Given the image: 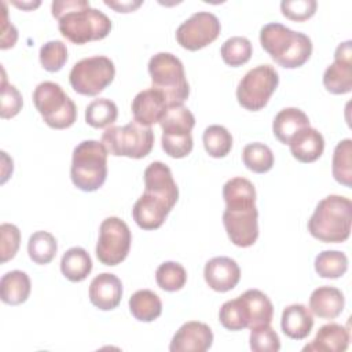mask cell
<instances>
[{"instance_id":"cell-1","label":"cell","mask_w":352,"mask_h":352,"mask_svg":"<svg viewBox=\"0 0 352 352\" xmlns=\"http://www.w3.org/2000/svg\"><path fill=\"white\" fill-rule=\"evenodd\" d=\"M144 192L132 208V217L142 230L160 228L177 202L179 188L172 170L161 161L151 162L143 173Z\"/></svg>"},{"instance_id":"cell-2","label":"cell","mask_w":352,"mask_h":352,"mask_svg":"<svg viewBox=\"0 0 352 352\" xmlns=\"http://www.w3.org/2000/svg\"><path fill=\"white\" fill-rule=\"evenodd\" d=\"M223 224L230 241L239 248L254 245L258 238V212L253 183L246 177H232L223 186Z\"/></svg>"},{"instance_id":"cell-3","label":"cell","mask_w":352,"mask_h":352,"mask_svg":"<svg viewBox=\"0 0 352 352\" xmlns=\"http://www.w3.org/2000/svg\"><path fill=\"white\" fill-rule=\"evenodd\" d=\"M51 12L58 19L60 34L77 45L102 40L111 30L110 18L92 8L88 0H54Z\"/></svg>"},{"instance_id":"cell-4","label":"cell","mask_w":352,"mask_h":352,"mask_svg":"<svg viewBox=\"0 0 352 352\" xmlns=\"http://www.w3.org/2000/svg\"><path fill=\"white\" fill-rule=\"evenodd\" d=\"M260 44L272 60L285 69L302 66L312 54V41L305 33L294 32L278 22L261 28Z\"/></svg>"},{"instance_id":"cell-5","label":"cell","mask_w":352,"mask_h":352,"mask_svg":"<svg viewBox=\"0 0 352 352\" xmlns=\"http://www.w3.org/2000/svg\"><path fill=\"white\" fill-rule=\"evenodd\" d=\"M352 202L349 198L331 194L319 201L308 220L309 234L324 243H341L351 235Z\"/></svg>"},{"instance_id":"cell-6","label":"cell","mask_w":352,"mask_h":352,"mask_svg":"<svg viewBox=\"0 0 352 352\" xmlns=\"http://www.w3.org/2000/svg\"><path fill=\"white\" fill-rule=\"evenodd\" d=\"M107 150L99 140H82L73 150L70 177L85 192L99 190L107 177Z\"/></svg>"},{"instance_id":"cell-7","label":"cell","mask_w":352,"mask_h":352,"mask_svg":"<svg viewBox=\"0 0 352 352\" xmlns=\"http://www.w3.org/2000/svg\"><path fill=\"white\" fill-rule=\"evenodd\" d=\"M147 67L153 88L165 95L168 107L183 106L190 95V85L182 60L170 52H158L150 58Z\"/></svg>"},{"instance_id":"cell-8","label":"cell","mask_w":352,"mask_h":352,"mask_svg":"<svg viewBox=\"0 0 352 352\" xmlns=\"http://www.w3.org/2000/svg\"><path fill=\"white\" fill-rule=\"evenodd\" d=\"M32 98L36 110L50 128L66 129L76 122L77 107L58 82H40L34 88Z\"/></svg>"},{"instance_id":"cell-9","label":"cell","mask_w":352,"mask_h":352,"mask_svg":"<svg viewBox=\"0 0 352 352\" xmlns=\"http://www.w3.org/2000/svg\"><path fill=\"white\" fill-rule=\"evenodd\" d=\"M107 153L114 157H128L133 160L144 158L154 146V132L151 126H143L131 121L122 126H109L102 133L100 140Z\"/></svg>"},{"instance_id":"cell-10","label":"cell","mask_w":352,"mask_h":352,"mask_svg":"<svg viewBox=\"0 0 352 352\" xmlns=\"http://www.w3.org/2000/svg\"><path fill=\"white\" fill-rule=\"evenodd\" d=\"M160 125L162 128L161 146L165 154L172 158L187 157L194 146L191 136L195 125L194 114L186 106L168 107Z\"/></svg>"},{"instance_id":"cell-11","label":"cell","mask_w":352,"mask_h":352,"mask_svg":"<svg viewBox=\"0 0 352 352\" xmlns=\"http://www.w3.org/2000/svg\"><path fill=\"white\" fill-rule=\"evenodd\" d=\"M114 76L113 60L103 55H95L76 62L69 73V81L77 94L95 96L111 84Z\"/></svg>"},{"instance_id":"cell-12","label":"cell","mask_w":352,"mask_h":352,"mask_svg":"<svg viewBox=\"0 0 352 352\" xmlns=\"http://www.w3.org/2000/svg\"><path fill=\"white\" fill-rule=\"evenodd\" d=\"M279 84V74L271 65H258L250 69L236 87L238 103L250 111H258L267 106L271 95Z\"/></svg>"},{"instance_id":"cell-13","label":"cell","mask_w":352,"mask_h":352,"mask_svg":"<svg viewBox=\"0 0 352 352\" xmlns=\"http://www.w3.org/2000/svg\"><path fill=\"white\" fill-rule=\"evenodd\" d=\"M132 234L128 224L117 216L106 217L99 227V238L96 243L98 260L109 267L122 263L131 249Z\"/></svg>"},{"instance_id":"cell-14","label":"cell","mask_w":352,"mask_h":352,"mask_svg":"<svg viewBox=\"0 0 352 352\" xmlns=\"http://www.w3.org/2000/svg\"><path fill=\"white\" fill-rule=\"evenodd\" d=\"M221 30L219 18L208 11H198L176 29V40L184 50L198 51L213 43Z\"/></svg>"},{"instance_id":"cell-15","label":"cell","mask_w":352,"mask_h":352,"mask_svg":"<svg viewBox=\"0 0 352 352\" xmlns=\"http://www.w3.org/2000/svg\"><path fill=\"white\" fill-rule=\"evenodd\" d=\"M324 88L334 95L352 91V41L346 40L336 48L334 62L323 73Z\"/></svg>"},{"instance_id":"cell-16","label":"cell","mask_w":352,"mask_h":352,"mask_svg":"<svg viewBox=\"0 0 352 352\" xmlns=\"http://www.w3.org/2000/svg\"><path fill=\"white\" fill-rule=\"evenodd\" d=\"M213 344V333L206 323L191 320L186 322L175 333L170 344V352H205Z\"/></svg>"},{"instance_id":"cell-17","label":"cell","mask_w":352,"mask_h":352,"mask_svg":"<svg viewBox=\"0 0 352 352\" xmlns=\"http://www.w3.org/2000/svg\"><path fill=\"white\" fill-rule=\"evenodd\" d=\"M131 110L133 121L143 126H151L157 122L160 124L168 110V102L161 91L151 87L136 94L132 100Z\"/></svg>"},{"instance_id":"cell-18","label":"cell","mask_w":352,"mask_h":352,"mask_svg":"<svg viewBox=\"0 0 352 352\" xmlns=\"http://www.w3.org/2000/svg\"><path fill=\"white\" fill-rule=\"evenodd\" d=\"M204 278L212 290L224 293L232 290L238 285L241 279V268L231 257H213L205 264Z\"/></svg>"},{"instance_id":"cell-19","label":"cell","mask_w":352,"mask_h":352,"mask_svg":"<svg viewBox=\"0 0 352 352\" xmlns=\"http://www.w3.org/2000/svg\"><path fill=\"white\" fill-rule=\"evenodd\" d=\"M122 298V283L118 276L110 272L96 275L89 285V301L102 311H111L118 307Z\"/></svg>"},{"instance_id":"cell-20","label":"cell","mask_w":352,"mask_h":352,"mask_svg":"<svg viewBox=\"0 0 352 352\" xmlns=\"http://www.w3.org/2000/svg\"><path fill=\"white\" fill-rule=\"evenodd\" d=\"M289 147L292 155L297 161L309 164L322 157L324 150V139L318 129L307 126L292 138Z\"/></svg>"},{"instance_id":"cell-21","label":"cell","mask_w":352,"mask_h":352,"mask_svg":"<svg viewBox=\"0 0 352 352\" xmlns=\"http://www.w3.org/2000/svg\"><path fill=\"white\" fill-rule=\"evenodd\" d=\"M349 345V331L338 323H327L319 327L315 338L307 344L304 352H344Z\"/></svg>"},{"instance_id":"cell-22","label":"cell","mask_w":352,"mask_h":352,"mask_svg":"<svg viewBox=\"0 0 352 352\" xmlns=\"http://www.w3.org/2000/svg\"><path fill=\"white\" fill-rule=\"evenodd\" d=\"M344 293L333 286H320L309 297V311L322 319H336L344 311Z\"/></svg>"},{"instance_id":"cell-23","label":"cell","mask_w":352,"mask_h":352,"mask_svg":"<svg viewBox=\"0 0 352 352\" xmlns=\"http://www.w3.org/2000/svg\"><path fill=\"white\" fill-rule=\"evenodd\" d=\"M242 300L245 314L248 316V327H258L264 324H271L274 307L267 294L258 289H249L239 296Z\"/></svg>"},{"instance_id":"cell-24","label":"cell","mask_w":352,"mask_h":352,"mask_svg":"<svg viewBox=\"0 0 352 352\" xmlns=\"http://www.w3.org/2000/svg\"><path fill=\"white\" fill-rule=\"evenodd\" d=\"M280 327L292 340H304L314 327L312 312L302 304L287 305L282 312Z\"/></svg>"},{"instance_id":"cell-25","label":"cell","mask_w":352,"mask_h":352,"mask_svg":"<svg viewBox=\"0 0 352 352\" xmlns=\"http://www.w3.org/2000/svg\"><path fill=\"white\" fill-rule=\"evenodd\" d=\"M309 126L308 116L297 107H285L274 118V136L283 144H289L292 138L301 129Z\"/></svg>"},{"instance_id":"cell-26","label":"cell","mask_w":352,"mask_h":352,"mask_svg":"<svg viewBox=\"0 0 352 352\" xmlns=\"http://www.w3.org/2000/svg\"><path fill=\"white\" fill-rule=\"evenodd\" d=\"M32 285L26 272L12 270L6 272L0 279V297L8 305H19L25 302L30 294Z\"/></svg>"},{"instance_id":"cell-27","label":"cell","mask_w":352,"mask_h":352,"mask_svg":"<svg viewBox=\"0 0 352 352\" xmlns=\"http://www.w3.org/2000/svg\"><path fill=\"white\" fill-rule=\"evenodd\" d=\"M60 271L70 282H81L92 271L91 256L84 248H70L60 258Z\"/></svg>"},{"instance_id":"cell-28","label":"cell","mask_w":352,"mask_h":352,"mask_svg":"<svg viewBox=\"0 0 352 352\" xmlns=\"http://www.w3.org/2000/svg\"><path fill=\"white\" fill-rule=\"evenodd\" d=\"M128 304L132 316L139 322H153L162 312L161 298L148 289L135 292Z\"/></svg>"},{"instance_id":"cell-29","label":"cell","mask_w":352,"mask_h":352,"mask_svg":"<svg viewBox=\"0 0 352 352\" xmlns=\"http://www.w3.org/2000/svg\"><path fill=\"white\" fill-rule=\"evenodd\" d=\"M58 243L55 236L48 231H36L28 242V253L33 263L45 265L51 263L56 254Z\"/></svg>"},{"instance_id":"cell-30","label":"cell","mask_w":352,"mask_h":352,"mask_svg":"<svg viewBox=\"0 0 352 352\" xmlns=\"http://www.w3.org/2000/svg\"><path fill=\"white\" fill-rule=\"evenodd\" d=\"M331 172L336 182L345 187L352 186V140L344 139L337 143L333 161H331Z\"/></svg>"},{"instance_id":"cell-31","label":"cell","mask_w":352,"mask_h":352,"mask_svg":"<svg viewBox=\"0 0 352 352\" xmlns=\"http://www.w3.org/2000/svg\"><path fill=\"white\" fill-rule=\"evenodd\" d=\"M348 270V257L340 250H323L315 257V271L320 278L337 279Z\"/></svg>"},{"instance_id":"cell-32","label":"cell","mask_w":352,"mask_h":352,"mask_svg":"<svg viewBox=\"0 0 352 352\" xmlns=\"http://www.w3.org/2000/svg\"><path fill=\"white\" fill-rule=\"evenodd\" d=\"M117 117V104L107 98L95 99L85 107V122L92 128H109Z\"/></svg>"},{"instance_id":"cell-33","label":"cell","mask_w":352,"mask_h":352,"mask_svg":"<svg viewBox=\"0 0 352 352\" xmlns=\"http://www.w3.org/2000/svg\"><path fill=\"white\" fill-rule=\"evenodd\" d=\"M242 161L249 170L254 173H265L274 166V153L264 143H249L242 150Z\"/></svg>"},{"instance_id":"cell-34","label":"cell","mask_w":352,"mask_h":352,"mask_svg":"<svg viewBox=\"0 0 352 352\" xmlns=\"http://www.w3.org/2000/svg\"><path fill=\"white\" fill-rule=\"evenodd\" d=\"M206 153L213 158H224L232 148V136L223 125H209L202 135Z\"/></svg>"},{"instance_id":"cell-35","label":"cell","mask_w":352,"mask_h":352,"mask_svg":"<svg viewBox=\"0 0 352 352\" xmlns=\"http://www.w3.org/2000/svg\"><path fill=\"white\" fill-rule=\"evenodd\" d=\"M252 52L253 47L250 40L242 36H232L227 38L220 48V55L224 63L231 67H238L249 62Z\"/></svg>"},{"instance_id":"cell-36","label":"cell","mask_w":352,"mask_h":352,"mask_svg":"<svg viewBox=\"0 0 352 352\" xmlns=\"http://www.w3.org/2000/svg\"><path fill=\"white\" fill-rule=\"evenodd\" d=\"M157 285L165 292H177L187 282L186 268L176 261H164L155 271Z\"/></svg>"},{"instance_id":"cell-37","label":"cell","mask_w":352,"mask_h":352,"mask_svg":"<svg viewBox=\"0 0 352 352\" xmlns=\"http://www.w3.org/2000/svg\"><path fill=\"white\" fill-rule=\"evenodd\" d=\"M38 56L47 72H59L67 60V47L60 40H50L41 45Z\"/></svg>"},{"instance_id":"cell-38","label":"cell","mask_w":352,"mask_h":352,"mask_svg":"<svg viewBox=\"0 0 352 352\" xmlns=\"http://www.w3.org/2000/svg\"><path fill=\"white\" fill-rule=\"evenodd\" d=\"M249 344L254 352H278L280 349V340L270 324L250 329Z\"/></svg>"},{"instance_id":"cell-39","label":"cell","mask_w":352,"mask_h":352,"mask_svg":"<svg viewBox=\"0 0 352 352\" xmlns=\"http://www.w3.org/2000/svg\"><path fill=\"white\" fill-rule=\"evenodd\" d=\"M219 320L224 329L231 331H238L248 327V322L239 297L228 300L221 305L219 311Z\"/></svg>"},{"instance_id":"cell-40","label":"cell","mask_w":352,"mask_h":352,"mask_svg":"<svg viewBox=\"0 0 352 352\" xmlns=\"http://www.w3.org/2000/svg\"><path fill=\"white\" fill-rule=\"evenodd\" d=\"M23 104V99L21 92L16 89L15 85L8 84L4 70H3V80H1V107L0 116L1 118H12L15 117Z\"/></svg>"},{"instance_id":"cell-41","label":"cell","mask_w":352,"mask_h":352,"mask_svg":"<svg viewBox=\"0 0 352 352\" xmlns=\"http://www.w3.org/2000/svg\"><path fill=\"white\" fill-rule=\"evenodd\" d=\"M318 3L315 0H283L280 3L282 14L296 22H302L314 16Z\"/></svg>"},{"instance_id":"cell-42","label":"cell","mask_w":352,"mask_h":352,"mask_svg":"<svg viewBox=\"0 0 352 352\" xmlns=\"http://www.w3.org/2000/svg\"><path fill=\"white\" fill-rule=\"evenodd\" d=\"M0 235H1V263H6L14 258L19 249L21 231L14 224L3 223L0 226Z\"/></svg>"},{"instance_id":"cell-43","label":"cell","mask_w":352,"mask_h":352,"mask_svg":"<svg viewBox=\"0 0 352 352\" xmlns=\"http://www.w3.org/2000/svg\"><path fill=\"white\" fill-rule=\"evenodd\" d=\"M3 7V18H1V50H7L10 47H14L18 40V30L15 26L8 21V12H7V3L1 1Z\"/></svg>"},{"instance_id":"cell-44","label":"cell","mask_w":352,"mask_h":352,"mask_svg":"<svg viewBox=\"0 0 352 352\" xmlns=\"http://www.w3.org/2000/svg\"><path fill=\"white\" fill-rule=\"evenodd\" d=\"M103 3L107 7H110L114 11H117V12H132V11H135L136 8H139L143 4L142 0H126V1H109V0H104Z\"/></svg>"},{"instance_id":"cell-45","label":"cell","mask_w":352,"mask_h":352,"mask_svg":"<svg viewBox=\"0 0 352 352\" xmlns=\"http://www.w3.org/2000/svg\"><path fill=\"white\" fill-rule=\"evenodd\" d=\"M12 4H14L15 7H18V8L30 11V10L36 8V7H38V6H40V1H22V3H21V1H12Z\"/></svg>"}]
</instances>
